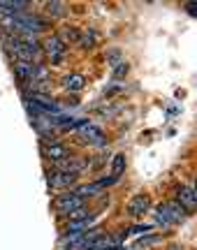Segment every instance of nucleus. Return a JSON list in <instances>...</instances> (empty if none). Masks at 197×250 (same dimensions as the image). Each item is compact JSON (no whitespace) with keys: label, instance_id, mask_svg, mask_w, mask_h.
<instances>
[{"label":"nucleus","instance_id":"obj_1","mask_svg":"<svg viewBox=\"0 0 197 250\" xmlns=\"http://www.w3.org/2000/svg\"><path fill=\"white\" fill-rule=\"evenodd\" d=\"M183 218H186V211L176 202H165L155 208V223H160L162 227H172V225L181 223Z\"/></svg>","mask_w":197,"mask_h":250},{"label":"nucleus","instance_id":"obj_2","mask_svg":"<svg viewBox=\"0 0 197 250\" xmlns=\"http://www.w3.org/2000/svg\"><path fill=\"white\" fill-rule=\"evenodd\" d=\"M54 208L61 213V218H65V215H70L72 211L84 208V197L74 195V192H63V195H58L54 199Z\"/></svg>","mask_w":197,"mask_h":250},{"label":"nucleus","instance_id":"obj_3","mask_svg":"<svg viewBox=\"0 0 197 250\" xmlns=\"http://www.w3.org/2000/svg\"><path fill=\"white\" fill-rule=\"evenodd\" d=\"M77 130H79L81 137H86V142L93 144V146H100V148L107 146V139H105V134H102V130H100L98 125L88 123V121H79V123H77Z\"/></svg>","mask_w":197,"mask_h":250},{"label":"nucleus","instance_id":"obj_4","mask_svg":"<svg viewBox=\"0 0 197 250\" xmlns=\"http://www.w3.org/2000/svg\"><path fill=\"white\" fill-rule=\"evenodd\" d=\"M42 51L49 56V61L54 62V65H58V62H63L65 54H67V46H65L56 35H51V37H46V40H44V44H42Z\"/></svg>","mask_w":197,"mask_h":250},{"label":"nucleus","instance_id":"obj_5","mask_svg":"<svg viewBox=\"0 0 197 250\" xmlns=\"http://www.w3.org/2000/svg\"><path fill=\"white\" fill-rule=\"evenodd\" d=\"M46 183H49V188H54V190H67V188H72L77 183V176L67 174V171L51 169V171H46Z\"/></svg>","mask_w":197,"mask_h":250},{"label":"nucleus","instance_id":"obj_6","mask_svg":"<svg viewBox=\"0 0 197 250\" xmlns=\"http://www.w3.org/2000/svg\"><path fill=\"white\" fill-rule=\"evenodd\" d=\"M42 153H44L46 160H51L54 165H56V162L67 160V158H70V148H67L63 142H58V139H54V142H46V146L42 148Z\"/></svg>","mask_w":197,"mask_h":250},{"label":"nucleus","instance_id":"obj_7","mask_svg":"<svg viewBox=\"0 0 197 250\" xmlns=\"http://www.w3.org/2000/svg\"><path fill=\"white\" fill-rule=\"evenodd\" d=\"M151 208V197L149 195H134L130 202H128V206H126V211H128V215L130 218H142L146 211Z\"/></svg>","mask_w":197,"mask_h":250},{"label":"nucleus","instance_id":"obj_8","mask_svg":"<svg viewBox=\"0 0 197 250\" xmlns=\"http://www.w3.org/2000/svg\"><path fill=\"white\" fill-rule=\"evenodd\" d=\"M179 206H183V211L186 213H190L193 208L197 206V195H195V190L190 186H181L179 190H176V199H174Z\"/></svg>","mask_w":197,"mask_h":250},{"label":"nucleus","instance_id":"obj_9","mask_svg":"<svg viewBox=\"0 0 197 250\" xmlns=\"http://www.w3.org/2000/svg\"><path fill=\"white\" fill-rule=\"evenodd\" d=\"M35 65L37 62H26V61H14V77L21 83H30L35 77Z\"/></svg>","mask_w":197,"mask_h":250},{"label":"nucleus","instance_id":"obj_10","mask_svg":"<svg viewBox=\"0 0 197 250\" xmlns=\"http://www.w3.org/2000/svg\"><path fill=\"white\" fill-rule=\"evenodd\" d=\"M63 86L67 93H81V90L86 88V77L84 74H79V72H72V74H67L63 81Z\"/></svg>","mask_w":197,"mask_h":250},{"label":"nucleus","instance_id":"obj_11","mask_svg":"<svg viewBox=\"0 0 197 250\" xmlns=\"http://www.w3.org/2000/svg\"><path fill=\"white\" fill-rule=\"evenodd\" d=\"M56 37H58L65 46H67V44H77V42L81 40V30H79V28H74V26H65Z\"/></svg>","mask_w":197,"mask_h":250},{"label":"nucleus","instance_id":"obj_12","mask_svg":"<svg viewBox=\"0 0 197 250\" xmlns=\"http://www.w3.org/2000/svg\"><path fill=\"white\" fill-rule=\"evenodd\" d=\"M44 12L49 19H61L67 14V5L58 2V0H51V2H44Z\"/></svg>","mask_w":197,"mask_h":250},{"label":"nucleus","instance_id":"obj_13","mask_svg":"<svg viewBox=\"0 0 197 250\" xmlns=\"http://www.w3.org/2000/svg\"><path fill=\"white\" fill-rule=\"evenodd\" d=\"M93 220H95V215L90 213L86 215V218H77V220H67V229L65 232H86L90 225H93Z\"/></svg>","mask_w":197,"mask_h":250},{"label":"nucleus","instance_id":"obj_14","mask_svg":"<svg viewBox=\"0 0 197 250\" xmlns=\"http://www.w3.org/2000/svg\"><path fill=\"white\" fill-rule=\"evenodd\" d=\"M95 42H98V33H95L93 28H88L86 33H81L79 44L84 46V49H90V46H95Z\"/></svg>","mask_w":197,"mask_h":250},{"label":"nucleus","instance_id":"obj_15","mask_svg":"<svg viewBox=\"0 0 197 250\" xmlns=\"http://www.w3.org/2000/svg\"><path fill=\"white\" fill-rule=\"evenodd\" d=\"M100 190L102 188L98 186V183H88V186H79L77 190H74V195H79V197H86V195H100Z\"/></svg>","mask_w":197,"mask_h":250},{"label":"nucleus","instance_id":"obj_16","mask_svg":"<svg viewBox=\"0 0 197 250\" xmlns=\"http://www.w3.org/2000/svg\"><path fill=\"white\" fill-rule=\"evenodd\" d=\"M123 169H126V155L118 153V155H114V160H111V171H114V176H121Z\"/></svg>","mask_w":197,"mask_h":250},{"label":"nucleus","instance_id":"obj_17","mask_svg":"<svg viewBox=\"0 0 197 250\" xmlns=\"http://www.w3.org/2000/svg\"><path fill=\"white\" fill-rule=\"evenodd\" d=\"M128 72H130V65H128L126 61H121V62H116V65H114V72H111V77H114V79H123Z\"/></svg>","mask_w":197,"mask_h":250},{"label":"nucleus","instance_id":"obj_18","mask_svg":"<svg viewBox=\"0 0 197 250\" xmlns=\"http://www.w3.org/2000/svg\"><path fill=\"white\" fill-rule=\"evenodd\" d=\"M160 239H162L160 234H155V236H144V239H139L134 246H137V248H142V246H151V243H158Z\"/></svg>","mask_w":197,"mask_h":250},{"label":"nucleus","instance_id":"obj_19","mask_svg":"<svg viewBox=\"0 0 197 250\" xmlns=\"http://www.w3.org/2000/svg\"><path fill=\"white\" fill-rule=\"evenodd\" d=\"M95 183H98L100 188L114 186V183H118V176H114V174H111V176H105V179H98V181H95Z\"/></svg>","mask_w":197,"mask_h":250},{"label":"nucleus","instance_id":"obj_20","mask_svg":"<svg viewBox=\"0 0 197 250\" xmlns=\"http://www.w3.org/2000/svg\"><path fill=\"white\" fill-rule=\"evenodd\" d=\"M105 58H107L109 62H114V65H116V62H121V49H111V51H107V56H105Z\"/></svg>","mask_w":197,"mask_h":250},{"label":"nucleus","instance_id":"obj_21","mask_svg":"<svg viewBox=\"0 0 197 250\" xmlns=\"http://www.w3.org/2000/svg\"><path fill=\"white\" fill-rule=\"evenodd\" d=\"M123 90V83H111L107 90H105V95H116V93H121Z\"/></svg>","mask_w":197,"mask_h":250},{"label":"nucleus","instance_id":"obj_22","mask_svg":"<svg viewBox=\"0 0 197 250\" xmlns=\"http://www.w3.org/2000/svg\"><path fill=\"white\" fill-rule=\"evenodd\" d=\"M151 229V225H134V227H130L128 232L130 234H139V232H149Z\"/></svg>","mask_w":197,"mask_h":250},{"label":"nucleus","instance_id":"obj_23","mask_svg":"<svg viewBox=\"0 0 197 250\" xmlns=\"http://www.w3.org/2000/svg\"><path fill=\"white\" fill-rule=\"evenodd\" d=\"M183 7H186V12H188V14H190V17H195V14H197V12H195V5H193V2H186V5H183Z\"/></svg>","mask_w":197,"mask_h":250},{"label":"nucleus","instance_id":"obj_24","mask_svg":"<svg viewBox=\"0 0 197 250\" xmlns=\"http://www.w3.org/2000/svg\"><path fill=\"white\" fill-rule=\"evenodd\" d=\"M170 250H181V246H170Z\"/></svg>","mask_w":197,"mask_h":250}]
</instances>
